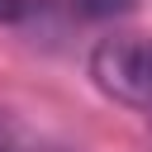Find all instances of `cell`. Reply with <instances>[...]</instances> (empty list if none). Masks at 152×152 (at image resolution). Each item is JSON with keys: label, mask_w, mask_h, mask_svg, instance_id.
Masks as SVG:
<instances>
[{"label": "cell", "mask_w": 152, "mask_h": 152, "mask_svg": "<svg viewBox=\"0 0 152 152\" xmlns=\"http://www.w3.org/2000/svg\"><path fill=\"white\" fill-rule=\"evenodd\" d=\"M90 81L109 100L152 114V38H142V33L100 38L90 52Z\"/></svg>", "instance_id": "obj_1"}, {"label": "cell", "mask_w": 152, "mask_h": 152, "mask_svg": "<svg viewBox=\"0 0 152 152\" xmlns=\"http://www.w3.org/2000/svg\"><path fill=\"white\" fill-rule=\"evenodd\" d=\"M138 0H71V10L81 14V19H119V14H128Z\"/></svg>", "instance_id": "obj_2"}, {"label": "cell", "mask_w": 152, "mask_h": 152, "mask_svg": "<svg viewBox=\"0 0 152 152\" xmlns=\"http://www.w3.org/2000/svg\"><path fill=\"white\" fill-rule=\"evenodd\" d=\"M43 10H48V0H0V24H24Z\"/></svg>", "instance_id": "obj_3"}, {"label": "cell", "mask_w": 152, "mask_h": 152, "mask_svg": "<svg viewBox=\"0 0 152 152\" xmlns=\"http://www.w3.org/2000/svg\"><path fill=\"white\" fill-rule=\"evenodd\" d=\"M0 152H62V147H48V142H33V138H14V142H0Z\"/></svg>", "instance_id": "obj_4"}, {"label": "cell", "mask_w": 152, "mask_h": 152, "mask_svg": "<svg viewBox=\"0 0 152 152\" xmlns=\"http://www.w3.org/2000/svg\"><path fill=\"white\" fill-rule=\"evenodd\" d=\"M147 119H152V114H147Z\"/></svg>", "instance_id": "obj_5"}]
</instances>
